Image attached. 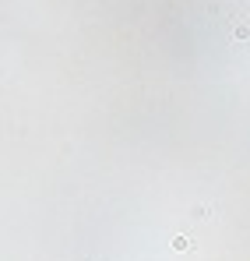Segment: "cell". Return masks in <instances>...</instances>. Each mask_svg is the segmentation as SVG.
<instances>
[{"mask_svg": "<svg viewBox=\"0 0 250 261\" xmlns=\"http://www.w3.org/2000/svg\"><path fill=\"white\" fill-rule=\"evenodd\" d=\"M190 247H194L190 237H173V251H190Z\"/></svg>", "mask_w": 250, "mask_h": 261, "instance_id": "1", "label": "cell"}]
</instances>
